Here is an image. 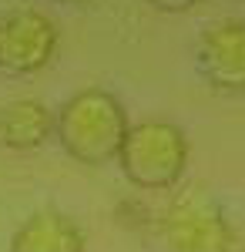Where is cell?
<instances>
[{"instance_id":"7a4b0ae2","label":"cell","mask_w":245,"mask_h":252,"mask_svg":"<svg viewBox=\"0 0 245 252\" xmlns=\"http://www.w3.org/2000/svg\"><path fill=\"white\" fill-rule=\"evenodd\" d=\"M114 161L134 189L171 192L188 168V138L178 125L151 118L128 128Z\"/></svg>"},{"instance_id":"9c48e42d","label":"cell","mask_w":245,"mask_h":252,"mask_svg":"<svg viewBox=\"0 0 245 252\" xmlns=\"http://www.w3.org/2000/svg\"><path fill=\"white\" fill-rule=\"evenodd\" d=\"M57 3H67V7H84V3H91V0H57Z\"/></svg>"},{"instance_id":"ba28073f","label":"cell","mask_w":245,"mask_h":252,"mask_svg":"<svg viewBox=\"0 0 245 252\" xmlns=\"http://www.w3.org/2000/svg\"><path fill=\"white\" fill-rule=\"evenodd\" d=\"M145 3L154 7V10H161V14H185V10H191L202 0H145Z\"/></svg>"},{"instance_id":"6da1fadb","label":"cell","mask_w":245,"mask_h":252,"mask_svg":"<svg viewBox=\"0 0 245 252\" xmlns=\"http://www.w3.org/2000/svg\"><path fill=\"white\" fill-rule=\"evenodd\" d=\"M128 111L124 104L104 88H84L71 94L54 115V135L61 148L81 165H111L118 148L128 135Z\"/></svg>"},{"instance_id":"277c9868","label":"cell","mask_w":245,"mask_h":252,"mask_svg":"<svg viewBox=\"0 0 245 252\" xmlns=\"http://www.w3.org/2000/svg\"><path fill=\"white\" fill-rule=\"evenodd\" d=\"M57 51V24L40 10H14L0 20V71L37 74Z\"/></svg>"},{"instance_id":"3957f363","label":"cell","mask_w":245,"mask_h":252,"mask_svg":"<svg viewBox=\"0 0 245 252\" xmlns=\"http://www.w3.org/2000/svg\"><path fill=\"white\" fill-rule=\"evenodd\" d=\"M158 252H235V232L205 189H185L168 202L154 232Z\"/></svg>"},{"instance_id":"52a82bcc","label":"cell","mask_w":245,"mask_h":252,"mask_svg":"<svg viewBox=\"0 0 245 252\" xmlns=\"http://www.w3.org/2000/svg\"><path fill=\"white\" fill-rule=\"evenodd\" d=\"M54 135V115L44 101L20 97L0 108V145L14 152H34Z\"/></svg>"},{"instance_id":"8992f818","label":"cell","mask_w":245,"mask_h":252,"mask_svg":"<svg viewBox=\"0 0 245 252\" xmlns=\"http://www.w3.org/2000/svg\"><path fill=\"white\" fill-rule=\"evenodd\" d=\"M84 232L64 212H34L17 225L10 252H84Z\"/></svg>"},{"instance_id":"5b68a950","label":"cell","mask_w":245,"mask_h":252,"mask_svg":"<svg viewBox=\"0 0 245 252\" xmlns=\"http://www.w3.org/2000/svg\"><path fill=\"white\" fill-rule=\"evenodd\" d=\"M195 67L215 91H245V20L208 24L195 40Z\"/></svg>"}]
</instances>
